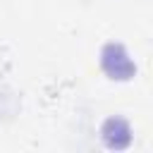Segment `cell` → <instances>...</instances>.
Listing matches in <instances>:
<instances>
[{
	"instance_id": "1",
	"label": "cell",
	"mask_w": 153,
	"mask_h": 153,
	"mask_svg": "<svg viewBox=\"0 0 153 153\" xmlns=\"http://www.w3.org/2000/svg\"><path fill=\"white\" fill-rule=\"evenodd\" d=\"M100 67L110 79L127 81L136 74V65L122 43H105L100 50Z\"/></svg>"
},
{
	"instance_id": "2",
	"label": "cell",
	"mask_w": 153,
	"mask_h": 153,
	"mask_svg": "<svg viewBox=\"0 0 153 153\" xmlns=\"http://www.w3.org/2000/svg\"><path fill=\"white\" fill-rule=\"evenodd\" d=\"M100 134H103V141L108 148H115V151H122L131 143V127L127 120L122 117H108L100 127Z\"/></svg>"
}]
</instances>
